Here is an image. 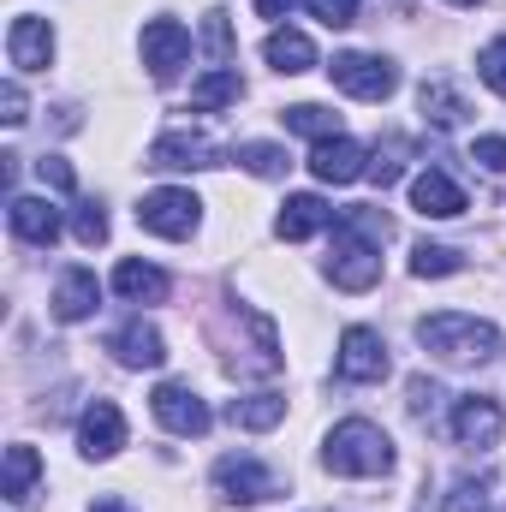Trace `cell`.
Wrapping results in <instances>:
<instances>
[{
	"mask_svg": "<svg viewBox=\"0 0 506 512\" xmlns=\"http://www.w3.org/2000/svg\"><path fill=\"white\" fill-rule=\"evenodd\" d=\"M286 417V399L280 393H251V399H233L227 405V423H239V429H274Z\"/></svg>",
	"mask_w": 506,
	"mask_h": 512,
	"instance_id": "24",
	"label": "cell"
},
{
	"mask_svg": "<svg viewBox=\"0 0 506 512\" xmlns=\"http://www.w3.org/2000/svg\"><path fill=\"white\" fill-rule=\"evenodd\" d=\"M197 221H203V203H197V191H185V185L143 191V203H137V227H149L155 239H191Z\"/></svg>",
	"mask_w": 506,
	"mask_h": 512,
	"instance_id": "4",
	"label": "cell"
},
{
	"mask_svg": "<svg viewBox=\"0 0 506 512\" xmlns=\"http://www.w3.org/2000/svg\"><path fill=\"white\" fill-rule=\"evenodd\" d=\"M239 96H245L239 72H233V66H215V72L191 90V114H215V108H227V102H239Z\"/></svg>",
	"mask_w": 506,
	"mask_h": 512,
	"instance_id": "23",
	"label": "cell"
},
{
	"mask_svg": "<svg viewBox=\"0 0 506 512\" xmlns=\"http://www.w3.org/2000/svg\"><path fill=\"white\" fill-rule=\"evenodd\" d=\"M501 429H506V417H501V405H495V399L471 393V399H459V405H453V435H459L465 447H489Z\"/></svg>",
	"mask_w": 506,
	"mask_h": 512,
	"instance_id": "18",
	"label": "cell"
},
{
	"mask_svg": "<svg viewBox=\"0 0 506 512\" xmlns=\"http://www.w3.org/2000/svg\"><path fill=\"white\" fill-rule=\"evenodd\" d=\"M328 30H346V24H358V0H304Z\"/></svg>",
	"mask_w": 506,
	"mask_h": 512,
	"instance_id": "31",
	"label": "cell"
},
{
	"mask_svg": "<svg viewBox=\"0 0 506 512\" xmlns=\"http://www.w3.org/2000/svg\"><path fill=\"white\" fill-rule=\"evenodd\" d=\"M262 54H268V66H274V72H286V78H298V72H310V66H316V42H310L304 30H268Z\"/></svg>",
	"mask_w": 506,
	"mask_h": 512,
	"instance_id": "21",
	"label": "cell"
},
{
	"mask_svg": "<svg viewBox=\"0 0 506 512\" xmlns=\"http://www.w3.org/2000/svg\"><path fill=\"white\" fill-rule=\"evenodd\" d=\"M387 215L370 209V203H352L340 209L334 221V251H328V280L340 292H370L381 280V245H387Z\"/></svg>",
	"mask_w": 506,
	"mask_h": 512,
	"instance_id": "1",
	"label": "cell"
},
{
	"mask_svg": "<svg viewBox=\"0 0 506 512\" xmlns=\"http://www.w3.org/2000/svg\"><path fill=\"white\" fill-rule=\"evenodd\" d=\"M36 477H42V459H36V447H24V441H18V447H6V489H0V495H6L12 507L30 495V483H36Z\"/></svg>",
	"mask_w": 506,
	"mask_h": 512,
	"instance_id": "25",
	"label": "cell"
},
{
	"mask_svg": "<svg viewBox=\"0 0 506 512\" xmlns=\"http://www.w3.org/2000/svg\"><path fill=\"white\" fill-rule=\"evenodd\" d=\"M417 108H423V120H435V126H465V114H471V102L453 90V84H441V78H429L423 90H417Z\"/></svg>",
	"mask_w": 506,
	"mask_h": 512,
	"instance_id": "22",
	"label": "cell"
},
{
	"mask_svg": "<svg viewBox=\"0 0 506 512\" xmlns=\"http://www.w3.org/2000/svg\"><path fill=\"white\" fill-rule=\"evenodd\" d=\"M143 167H161V173H197V167H221V143H209L203 131H167L149 143V161Z\"/></svg>",
	"mask_w": 506,
	"mask_h": 512,
	"instance_id": "8",
	"label": "cell"
},
{
	"mask_svg": "<svg viewBox=\"0 0 506 512\" xmlns=\"http://www.w3.org/2000/svg\"><path fill=\"white\" fill-rule=\"evenodd\" d=\"M459 268H465V256L453 245H417L411 251V274L417 280H441V274H459Z\"/></svg>",
	"mask_w": 506,
	"mask_h": 512,
	"instance_id": "28",
	"label": "cell"
},
{
	"mask_svg": "<svg viewBox=\"0 0 506 512\" xmlns=\"http://www.w3.org/2000/svg\"><path fill=\"white\" fill-rule=\"evenodd\" d=\"M245 173H256V179H280L292 161H286V149L280 143H239V155H233Z\"/></svg>",
	"mask_w": 506,
	"mask_h": 512,
	"instance_id": "27",
	"label": "cell"
},
{
	"mask_svg": "<svg viewBox=\"0 0 506 512\" xmlns=\"http://www.w3.org/2000/svg\"><path fill=\"white\" fill-rule=\"evenodd\" d=\"M334 376H340V382H358V387H370V382L387 376V346H381L376 328H346V334H340Z\"/></svg>",
	"mask_w": 506,
	"mask_h": 512,
	"instance_id": "7",
	"label": "cell"
},
{
	"mask_svg": "<svg viewBox=\"0 0 506 512\" xmlns=\"http://www.w3.org/2000/svg\"><path fill=\"white\" fill-rule=\"evenodd\" d=\"M471 161H483L489 173H506V137H477L471 143Z\"/></svg>",
	"mask_w": 506,
	"mask_h": 512,
	"instance_id": "35",
	"label": "cell"
},
{
	"mask_svg": "<svg viewBox=\"0 0 506 512\" xmlns=\"http://www.w3.org/2000/svg\"><path fill=\"white\" fill-rule=\"evenodd\" d=\"M310 173H316L322 185H352V179H364V173H370V155H364L352 137H328V143H316Z\"/></svg>",
	"mask_w": 506,
	"mask_h": 512,
	"instance_id": "14",
	"label": "cell"
},
{
	"mask_svg": "<svg viewBox=\"0 0 506 512\" xmlns=\"http://www.w3.org/2000/svg\"><path fill=\"white\" fill-rule=\"evenodd\" d=\"M78 447H84V459H114L126 447V411L114 399H96L78 417Z\"/></svg>",
	"mask_w": 506,
	"mask_h": 512,
	"instance_id": "11",
	"label": "cell"
},
{
	"mask_svg": "<svg viewBox=\"0 0 506 512\" xmlns=\"http://www.w3.org/2000/svg\"><path fill=\"white\" fill-rule=\"evenodd\" d=\"M114 292H120V298H131V304H161V298L173 292V280H167L155 262H137V256H126V262L114 268Z\"/></svg>",
	"mask_w": 506,
	"mask_h": 512,
	"instance_id": "20",
	"label": "cell"
},
{
	"mask_svg": "<svg viewBox=\"0 0 506 512\" xmlns=\"http://www.w3.org/2000/svg\"><path fill=\"white\" fill-rule=\"evenodd\" d=\"M411 209H417L423 221H453V215H465V191H459L441 167H429V173L411 179Z\"/></svg>",
	"mask_w": 506,
	"mask_h": 512,
	"instance_id": "15",
	"label": "cell"
},
{
	"mask_svg": "<svg viewBox=\"0 0 506 512\" xmlns=\"http://www.w3.org/2000/svg\"><path fill=\"white\" fill-rule=\"evenodd\" d=\"M477 72H483V84L506 102V36H501V42H489V48L477 54Z\"/></svg>",
	"mask_w": 506,
	"mask_h": 512,
	"instance_id": "30",
	"label": "cell"
},
{
	"mask_svg": "<svg viewBox=\"0 0 506 512\" xmlns=\"http://www.w3.org/2000/svg\"><path fill=\"white\" fill-rule=\"evenodd\" d=\"M36 173H42V185H54V191H72V185H78V173H72L60 155H42V161H36Z\"/></svg>",
	"mask_w": 506,
	"mask_h": 512,
	"instance_id": "34",
	"label": "cell"
},
{
	"mask_svg": "<svg viewBox=\"0 0 506 512\" xmlns=\"http://www.w3.org/2000/svg\"><path fill=\"white\" fill-rule=\"evenodd\" d=\"M435 399H441V387H435V382H423V376L411 382V411H417V417H423V411H429Z\"/></svg>",
	"mask_w": 506,
	"mask_h": 512,
	"instance_id": "38",
	"label": "cell"
},
{
	"mask_svg": "<svg viewBox=\"0 0 506 512\" xmlns=\"http://www.w3.org/2000/svg\"><path fill=\"white\" fill-rule=\"evenodd\" d=\"M280 120H286V131H304V137H316V143L340 137V114L322 108V102H298V108H286Z\"/></svg>",
	"mask_w": 506,
	"mask_h": 512,
	"instance_id": "26",
	"label": "cell"
},
{
	"mask_svg": "<svg viewBox=\"0 0 506 512\" xmlns=\"http://www.w3.org/2000/svg\"><path fill=\"white\" fill-rule=\"evenodd\" d=\"M72 239L78 245H108V215H102V203H78V215H72Z\"/></svg>",
	"mask_w": 506,
	"mask_h": 512,
	"instance_id": "29",
	"label": "cell"
},
{
	"mask_svg": "<svg viewBox=\"0 0 506 512\" xmlns=\"http://www.w3.org/2000/svg\"><path fill=\"white\" fill-rule=\"evenodd\" d=\"M6 54H12L18 72H48V60H54V30H48V18L18 12L12 30H6Z\"/></svg>",
	"mask_w": 506,
	"mask_h": 512,
	"instance_id": "12",
	"label": "cell"
},
{
	"mask_svg": "<svg viewBox=\"0 0 506 512\" xmlns=\"http://www.w3.org/2000/svg\"><path fill=\"white\" fill-rule=\"evenodd\" d=\"M96 512H131L126 501H114V495H108V501H96Z\"/></svg>",
	"mask_w": 506,
	"mask_h": 512,
	"instance_id": "40",
	"label": "cell"
},
{
	"mask_svg": "<svg viewBox=\"0 0 506 512\" xmlns=\"http://www.w3.org/2000/svg\"><path fill=\"white\" fill-rule=\"evenodd\" d=\"M149 411H155V423H161L167 435H185V441L209 435V405H203L185 382H161L149 393Z\"/></svg>",
	"mask_w": 506,
	"mask_h": 512,
	"instance_id": "6",
	"label": "cell"
},
{
	"mask_svg": "<svg viewBox=\"0 0 506 512\" xmlns=\"http://www.w3.org/2000/svg\"><path fill=\"white\" fill-rule=\"evenodd\" d=\"M322 465L334 477H381V471H393V441L381 435L370 417H346V423L328 429Z\"/></svg>",
	"mask_w": 506,
	"mask_h": 512,
	"instance_id": "2",
	"label": "cell"
},
{
	"mask_svg": "<svg viewBox=\"0 0 506 512\" xmlns=\"http://www.w3.org/2000/svg\"><path fill=\"white\" fill-rule=\"evenodd\" d=\"M286 6H292V0H256V12H262V18H280Z\"/></svg>",
	"mask_w": 506,
	"mask_h": 512,
	"instance_id": "39",
	"label": "cell"
},
{
	"mask_svg": "<svg viewBox=\"0 0 506 512\" xmlns=\"http://www.w3.org/2000/svg\"><path fill=\"white\" fill-rule=\"evenodd\" d=\"M328 78H334L346 96H358V102H387V96L399 90V66L381 60V54H334Z\"/></svg>",
	"mask_w": 506,
	"mask_h": 512,
	"instance_id": "5",
	"label": "cell"
},
{
	"mask_svg": "<svg viewBox=\"0 0 506 512\" xmlns=\"http://www.w3.org/2000/svg\"><path fill=\"white\" fill-rule=\"evenodd\" d=\"M453 6H477V0H453Z\"/></svg>",
	"mask_w": 506,
	"mask_h": 512,
	"instance_id": "41",
	"label": "cell"
},
{
	"mask_svg": "<svg viewBox=\"0 0 506 512\" xmlns=\"http://www.w3.org/2000/svg\"><path fill=\"white\" fill-rule=\"evenodd\" d=\"M96 304H102V280H96L90 268H72V274L54 286V316H60V322H84V316H96Z\"/></svg>",
	"mask_w": 506,
	"mask_h": 512,
	"instance_id": "19",
	"label": "cell"
},
{
	"mask_svg": "<svg viewBox=\"0 0 506 512\" xmlns=\"http://www.w3.org/2000/svg\"><path fill=\"white\" fill-rule=\"evenodd\" d=\"M417 340H423L435 358H447V364H489V358L501 352V334H495L489 322H477V316H459V310L423 316V322H417Z\"/></svg>",
	"mask_w": 506,
	"mask_h": 512,
	"instance_id": "3",
	"label": "cell"
},
{
	"mask_svg": "<svg viewBox=\"0 0 506 512\" xmlns=\"http://www.w3.org/2000/svg\"><path fill=\"white\" fill-rule=\"evenodd\" d=\"M215 489L227 495V501H268V495H280V477L268 471V465H256L251 453H227V459H215Z\"/></svg>",
	"mask_w": 506,
	"mask_h": 512,
	"instance_id": "9",
	"label": "cell"
},
{
	"mask_svg": "<svg viewBox=\"0 0 506 512\" xmlns=\"http://www.w3.org/2000/svg\"><path fill=\"white\" fill-rule=\"evenodd\" d=\"M447 512H495L489 507V483H459V495H453Z\"/></svg>",
	"mask_w": 506,
	"mask_h": 512,
	"instance_id": "36",
	"label": "cell"
},
{
	"mask_svg": "<svg viewBox=\"0 0 506 512\" xmlns=\"http://www.w3.org/2000/svg\"><path fill=\"white\" fill-rule=\"evenodd\" d=\"M114 358H120L126 370H161V358H167V340H161V328H155V322L131 316L126 328L114 334Z\"/></svg>",
	"mask_w": 506,
	"mask_h": 512,
	"instance_id": "16",
	"label": "cell"
},
{
	"mask_svg": "<svg viewBox=\"0 0 506 512\" xmlns=\"http://www.w3.org/2000/svg\"><path fill=\"white\" fill-rule=\"evenodd\" d=\"M340 215L316 197V191H298V197H286L280 203V221H274V233L286 239V245H298V239H316V233H328Z\"/></svg>",
	"mask_w": 506,
	"mask_h": 512,
	"instance_id": "13",
	"label": "cell"
},
{
	"mask_svg": "<svg viewBox=\"0 0 506 512\" xmlns=\"http://www.w3.org/2000/svg\"><path fill=\"white\" fill-rule=\"evenodd\" d=\"M191 60V30L179 24V18H155V24H143V66L167 84L179 66Z\"/></svg>",
	"mask_w": 506,
	"mask_h": 512,
	"instance_id": "10",
	"label": "cell"
},
{
	"mask_svg": "<svg viewBox=\"0 0 506 512\" xmlns=\"http://www.w3.org/2000/svg\"><path fill=\"white\" fill-rule=\"evenodd\" d=\"M399 155H405V143H387V149H376V161H370V179H376L381 191H387V185L399 179V167H405Z\"/></svg>",
	"mask_w": 506,
	"mask_h": 512,
	"instance_id": "32",
	"label": "cell"
},
{
	"mask_svg": "<svg viewBox=\"0 0 506 512\" xmlns=\"http://www.w3.org/2000/svg\"><path fill=\"white\" fill-rule=\"evenodd\" d=\"M6 221H12V233L24 239V245H54L60 239V209L48 203V197H12V209H6Z\"/></svg>",
	"mask_w": 506,
	"mask_h": 512,
	"instance_id": "17",
	"label": "cell"
},
{
	"mask_svg": "<svg viewBox=\"0 0 506 512\" xmlns=\"http://www.w3.org/2000/svg\"><path fill=\"white\" fill-rule=\"evenodd\" d=\"M0 108H6V114H0L6 126H24V120H30V114H24V90H18V84H6V90H0Z\"/></svg>",
	"mask_w": 506,
	"mask_h": 512,
	"instance_id": "37",
	"label": "cell"
},
{
	"mask_svg": "<svg viewBox=\"0 0 506 512\" xmlns=\"http://www.w3.org/2000/svg\"><path fill=\"white\" fill-rule=\"evenodd\" d=\"M209 48H215V60H233V24H227V12H209Z\"/></svg>",
	"mask_w": 506,
	"mask_h": 512,
	"instance_id": "33",
	"label": "cell"
}]
</instances>
